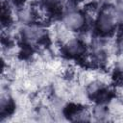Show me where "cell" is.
I'll list each match as a JSON object with an SVG mask.
<instances>
[{"label": "cell", "instance_id": "6da1fadb", "mask_svg": "<svg viewBox=\"0 0 123 123\" xmlns=\"http://www.w3.org/2000/svg\"><path fill=\"white\" fill-rule=\"evenodd\" d=\"M117 26L112 8H104L95 18V28L101 35H111Z\"/></svg>", "mask_w": 123, "mask_h": 123}, {"label": "cell", "instance_id": "7a4b0ae2", "mask_svg": "<svg viewBox=\"0 0 123 123\" xmlns=\"http://www.w3.org/2000/svg\"><path fill=\"white\" fill-rule=\"evenodd\" d=\"M21 37L27 45L34 46L43 41L46 37V31L41 24L34 22L24 25L21 31Z\"/></svg>", "mask_w": 123, "mask_h": 123}, {"label": "cell", "instance_id": "3957f363", "mask_svg": "<svg viewBox=\"0 0 123 123\" xmlns=\"http://www.w3.org/2000/svg\"><path fill=\"white\" fill-rule=\"evenodd\" d=\"M86 25L85 14L75 9H68L62 16V26L69 32H79Z\"/></svg>", "mask_w": 123, "mask_h": 123}, {"label": "cell", "instance_id": "277c9868", "mask_svg": "<svg viewBox=\"0 0 123 123\" xmlns=\"http://www.w3.org/2000/svg\"><path fill=\"white\" fill-rule=\"evenodd\" d=\"M62 51L63 53L73 59L83 58L86 54V45L85 43L77 37H70L62 42Z\"/></svg>", "mask_w": 123, "mask_h": 123}, {"label": "cell", "instance_id": "8992f818", "mask_svg": "<svg viewBox=\"0 0 123 123\" xmlns=\"http://www.w3.org/2000/svg\"><path fill=\"white\" fill-rule=\"evenodd\" d=\"M64 0H43L44 4L47 7H57L58 5H61Z\"/></svg>", "mask_w": 123, "mask_h": 123}, {"label": "cell", "instance_id": "5b68a950", "mask_svg": "<svg viewBox=\"0 0 123 123\" xmlns=\"http://www.w3.org/2000/svg\"><path fill=\"white\" fill-rule=\"evenodd\" d=\"M112 10H113V13L116 18L118 26L123 27V1L118 0V2L114 5Z\"/></svg>", "mask_w": 123, "mask_h": 123}]
</instances>
